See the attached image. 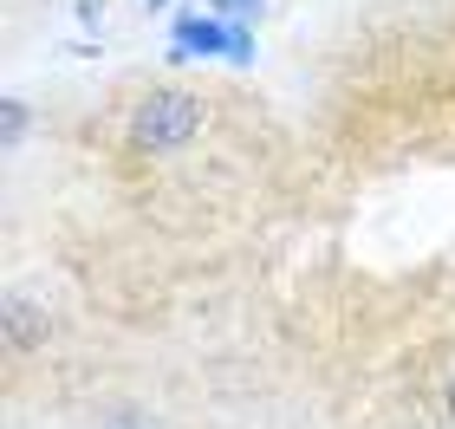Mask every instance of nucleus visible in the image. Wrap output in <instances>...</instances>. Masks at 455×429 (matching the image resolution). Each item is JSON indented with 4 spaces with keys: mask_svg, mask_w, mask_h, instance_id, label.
<instances>
[{
    "mask_svg": "<svg viewBox=\"0 0 455 429\" xmlns=\"http://www.w3.org/2000/svg\"><path fill=\"white\" fill-rule=\"evenodd\" d=\"M196 131H202V105L189 91H150L137 105V117H131V143H137V150H150V156L182 150Z\"/></svg>",
    "mask_w": 455,
    "mask_h": 429,
    "instance_id": "nucleus-1",
    "label": "nucleus"
},
{
    "mask_svg": "<svg viewBox=\"0 0 455 429\" xmlns=\"http://www.w3.org/2000/svg\"><path fill=\"white\" fill-rule=\"evenodd\" d=\"M176 46L182 52H228L235 66H247V59H254V33L221 27L215 13H176Z\"/></svg>",
    "mask_w": 455,
    "mask_h": 429,
    "instance_id": "nucleus-2",
    "label": "nucleus"
},
{
    "mask_svg": "<svg viewBox=\"0 0 455 429\" xmlns=\"http://www.w3.org/2000/svg\"><path fill=\"white\" fill-rule=\"evenodd\" d=\"M7 338L20 345V352H27L33 338H46V319H33V313H27V299H7Z\"/></svg>",
    "mask_w": 455,
    "mask_h": 429,
    "instance_id": "nucleus-3",
    "label": "nucleus"
},
{
    "mask_svg": "<svg viewBox=\"0 0 455 429\" xmlns=\"http://www.w3.org/2000/svg\"><path fill=\"white\" fill-rule=\"evenodd\" d=\"M0 124H7V143H20V137H27V124H33V111L20 105V98H7V105H0Z\"/></svg>",
    "mask_w": 455,
    "mask_h": 429,
    "instance_id": "nucleus-4",
    "label": "nucleus"
},
{
    "mask_svg": "<svg viewBox=\"0 0 455 429\" xmlns=\"http://www.w3.org/2000/svg\"><path fill=\"white\" fill-rule=\"evenodd\" d=\"M209 7H221V13H235V20H247V13H260V0H209Z\"/></svg>",
    "mask_w": 455,
    "mask_h": 429,
    "instance_id": "nucleus-5",
    "label": "nucleus"
},
{
    "mask_svg": "<svg viewBox=\"0 0 455 429\" xmlns=\"http://www.w3.org/2000/svg\"><path fill=\"white\" fill-rule=\"evenodd\" d=\"M449 417H455V384H449Z\"/></svg>",
    "mask_w": 455,
    "mask_h": 429,
    "instance_id": "nucleus-6",
    "label": "nucleus"
},
{
    "mask_svg": "<svg viewBox=\"0 0 455 429\" xmlns=\"http://www.w3.org/2000/svg\"><path fill=\"white\" fill-rule=\"evenodd\" d=\"M150 7H163V0H150Z\"/></svg>",
    "mask_w": 455,
    "mask_h": 429,
    "instance_id": "nucleus-7",
    "label": "nucleus"
}]
</instances>
